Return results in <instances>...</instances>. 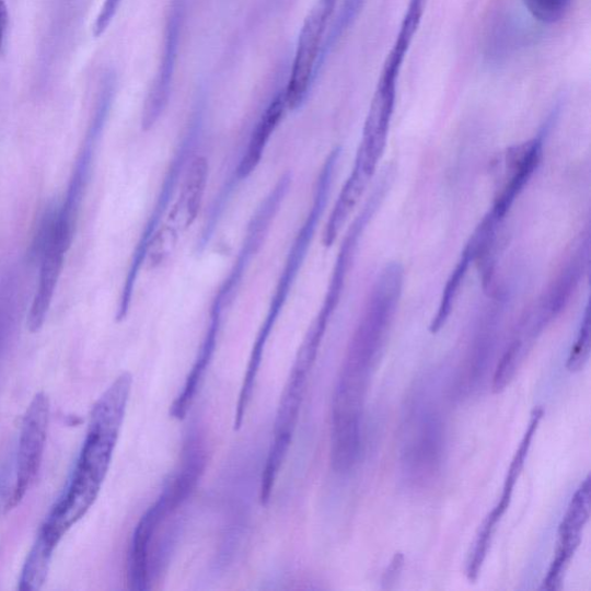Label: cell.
I'll list each match as a JSON object with an SVG mask.
<instances>
[{
  "label": "cell",
  "mask_w": 591,
  "mask_h": 591,
  "mask_svg": "<svg viewBox=\"0 0 591 591\" xmlns=\"http://www.w3.org/2000/svg\"><path fill=\"white\" fill-rule=\"evenodd\" d=\"M524 352L525 349L517 339H514L509 348L505 350L494 373V393H501L511 384L521 362L523 361Z\"/></svg>",
  "instance_id": "cell-18"
},
{
  "label": "cell",
  "mask_w": 591,
  "mask_h": 591,
  "mask_svg": "<svg viewBox=\"0 0 591 591\" xmlns=\"http://www.w3.org/2000/svg\"><path fill=\"white\" fill-rule=\"evenodd\" d=\"M590 517V477L580 485L569 502L559 525L556 556L548 568L541 590L555 591L563 587V579L569 561L581 543L582 532Z\"/></svg>",
  "instance_id": "cell-9"
},
{
  "label": "cell",
  "mask_w": 591,
  "mask_h": 591,
  "mask_svg": "<svg viewBox=\"0 0 591 591\" xmlns=\"http://www.w3.org/2000/svg\"><path fill=\"white\" fill-rule=\"evenodd\" d=\"M475 259V246L470 240L461 253V257L448 280L445 289H443L437 314L430 325V332L432 334L440 332L449 322L463 281L466 279L472 263Z\"/></svg>",
  "instance_id": "cell-16"
},
{
  "label": "cell",
  "mask_w": 591,
  "mask_h": 591,
  "mask_svg": "<svg viewBox=\"0 0 591 591\" xmlns=\"http://www.w3.org/2000/svg\"><path fill=\"white\" fill-rule=\"evenodd\" d=\"M134 376L119 374L96 401L74 471L44 525L58 538L71 530L95 503L112 466L132 393Z\"/></svg>",
  "instance_id": "cell-1"
},
{
  "label": "cell",
  "mask_w": 591,
  "mask_h": 591,
  "mask_svg": "<svg viewBox=\"0 0 591 591\" xmlns=\"http://www.w3.org/2000/svg\"><path fill=\"white\" fill-rule=\"evenodd\" d=\"M323 339L308 332L294 357L274 424L273 437L260 478L259 499L267 505L288 456L298 428L310 374Z\"/></svg>",
  "instance_id": "cell-4"
},
{
  "label": "cell",
  "mask_w": 591,
  "mask_h": 591,
  "mask_svg": "<svg viewBox=\"0 0 591 591\" xmlns=\"http://www.w3.org/2000/svg\"><path fill=\"white\" fill-rule=\"evenodd\" d=\"M331 184V179L325 177L320 178L318 183H316L313 207L311 209L304 228L302 229V231H300L298 241H296V245L292 250L293 255H291L290 253V258L285 269V273L282 274L281 281L279 282L276 298H274L273 305L269 309L267 318L258 334L256 344L255 346H253L251 352L252 356H255L257 358L264 356L270 333L274 325H276L277 318L282 309V302L286 300L294 274L299 270V267L301 265V257L306 252L313 232L315 230V225L316 223H318V220L321 219V216L323 213L329 194Z\"/></svg>",
  "instance_id": "cell-8"
},
{
  "label": "cell",
  "mask_w": 591,
  "mask_h": 591,
  "mask_svg": "<svg viewBox=\"0 0 591 591\" xmlns=\"http://www.w3.org/2000/svg\"><path fill=\"white\" fill-rule=\"evenodd\" d=\"M7 480H8V471L3 470L2 473H0V499H2Z\"/></svg>",
  "instance_id": "cell-23"
},
{
  "label": "cell",
  "mask_w": 591,
  "mask_h": 591,
  "mask_svg": "<svg viewBox=\"0 0 591 591\" xmlns=\"http://www.w3.org/2000/svg\"><path fill=\"white\" fill-rule=\"evenodd\" d=\"M208 162L202 157L196 158L187 169L181 198L171 216L184 229L192 227L198 218L208 183Z\"/></svg>",
  "instance_id": "cell-14"
},
{
  "label": "cell",
  "mask_w": 591,
  "mask_h": 591,
  "mask_svg": "<svg viewBox=\"0 0 591 591\" xmlns=\"http://www.w3.org/2000/svg\"><path fill=\"white\" fill-rule=\"evenodd\" d=\"M590 356V314L589 305H587L577 340L569 351L566 368L569 372L576 373L581 371L589 361Z\"/></svg>",
  "instance_id": "cell-20"
},
{
  "label": "cell",
  "mask_w": 591,
  "mask_h": 591,
  "mask_svg": "<svg viewBox=\"0 0 591 591\" xmlns=\"http://www.w3.org/2000/svg\"><path fill=\"white\" fill-rule=\"evenodd\" d=\"M286 109L287 104L285 95L282 94L278 95L269 104V107L257 124L256 130L253 131L247 150L239 166L237 174L241 179L248 177L256 171V167L262 161L267 142L273 132L278 128Z\"/></svg>",
  "instance_id": "cell-15"
},
{
  "label": "cell",
  "mask_w": 591,
  "mask_h": 591,
  "mask_svg": "<svg viewBox=\"0 0 591 591\" xmlns=\"http://www.w3.org/2000/svg\"><path fill=\"white\" fill-rule=\"evenodd\" d=\"M372 177L369 176L360 162L355 160L354 169L345 183L339 198H337L328 221L324 229L323 244L331 247L352 213L354 208L360 202L366 188Z\"/></svg>",
  "instance_id": "cell-13"
},
{
  "label": "cell",
  "mask_w": 591,
  "mask_h": 591,
  "mask_svg": "<svg viewBox=\"0 0 591 591\" xmlns=\"http://www.w3.org/2000/svg\"><path fill=\"white\" fill-rule=\"evenodd\" d=\"M207 464L205 441L193 432L185 441L182 464L158 499L147 509L136 525L128 558V581L131 590L151 589V560L154 542L163 525L192 497Z\"/></svg>",
  "instance_id": "cell-2"
},
{
  "label": "cell",
  "mask_w": 591,
  "mask_h": 591,
  "mask_svg": "<svg viewBox=\"0 0 591 591\" xmlns=\"http://www.w3.org/2000/svg\"><path fill=\"white\" fill-rule=\"evenodd\" d=\"M366 0H345L344 7L337 16L332 31L324 42L321 61L324 60L329 50L335 46L337 39L348 30L355 18L360 13Z\"/></svg>",
  "instance_id": "cell-21"
},
{
  "label": "cell",
  "mask_w": 591,
  "mask_h": 591,
  "mask_svg": "<svg viewBox=\"0 0 591 591\" xmlns=\"http://www.w3.org/2000/svg\"><path fill=\"white\" fill-rule=\"evenodd\" d=\"M336 0H318L305 19L291 77L285 92L287 108L294 111L305 100L312 77L321 62L325 33L333 16Z\"/></svg>",
  "instance_id": "cell-6"
},
{
  "label": "cell",
  "mask_w": 591,
  "mask_h": 591,
  "mask_svg": "<svg viewBox=\"0 0 591 591\" xmlns=\"http://www.w3.org/2000/svg\"><path fill=\"white\" fill-rule=\"evenodd\" d=\"M447 434L445 415L438 401L428 391L415 393L401 430V464L413 487L425 488L440 474Z\"/></svg>",
  "instance_id": "cell-3"
},
{
  "label": "cell",
  "mask_w": 591,
  "mask_h": 591,
  "mask_svg": "<svg viewBox=\"0 0 591 591\" xmlns=\"http://www.w3.org/2000/svg\"><path fill=\"white\" fill-rule=\"evenodd\" d=\"M50 399L37 393L21 425L16 453L15 483L7 500L5 511L14 509L33 487L44 460L50 424Z\"/></svg>",
  "instance_id": "cell-5"
},
{
  "label": "cell",
  "mask_w": 591,
  "mask_h": 591,
  "mask_svg": "<svg viewBox=\"0 0 591 591\" xmlns=\"http://www.w3.org/2000/svg\"><path fill=\"white\" fill-rule=\"evenodd\" d=\"M9 28V12L5 0H0V55H3Z\"/></svg>",
  "instance_id": "cell-22"
},
{
  "label": "cell",
  "mask_w": 591,
  "mask_h": 591,
  "mask_svg": "<svg viewBox=\"0 0 591 591\" xmlns=\"http://www.w3.org/2000/svg\"><path fill=\"white\" fill-rule=\"evenodd\" d=\"M528 12L544 25H554L563 20L573 0H522Z\"/></svg>",
  "instance_id": "cell-19"
},
{
  "label": "cell",
  "mask_w": 591,
  "mask_h": 591,
  "mask_svg": "<svg viewBox=\"0 0 591 591\" xmlns=\"http://www.w3.org/2000/svg\"><path fill=\"white\" fill-rule=\"evenodd\" d=\"M56 547L36 537L19 579L20 591H37L45 586Z\"/></svg>",
  "instance_id": "cell-17"
},
{
  "label": "cell",
  "mask_w": 591,
  "mask_h": 591,
  "mask_svg": "<svg viewBox=\"0 0 591 591\" xmlns=\"http://www.w3.org/2000/svg\"><path fill=\"white\" fill-rule=\"evenodd\" d=\"M589 234L583 235L576 248L563 264L556 279L543 293L537 308L530 321L523 324L525 328L523 341L531 344L535 337L566 309L571 302L589 263ZM526 344V343H525Z\"/></svg>",
  "instance_id": "cell-7"
},
{
  "label": "cell",
  "mask_w": 591,
  "mask_h": 591,
  "mask_svg": "<svg viewBox=\"0 0 591 591\" xmlns=\"http://www.w3.org/2000/svg\"><path fill=\"white\" fill-rule=\"evenodd\" d=\"M547 125L535 138L512 146L505 155L506 178L498 193L490 215L500 223L531 181L541 163Z\"/></svg>",
  "instance_id": "cell-10"
},
{
  "label": "cell",
  "mask_w": 591,
  "mask_h": 591,
  "mask_svg": "<svg viewBox=\"0 0 591 591\" xmlns=\"http://www.w3.org/2000/svg\"><path fill=\"white\" fill-rule=\"evenodd\" d=\"M68 251L50 241L40 243L38 285L27 316L32 333H37L46 323Z\"/></svg>",
  "instance_id": "cell-11"
},
{
  "label": "cell",
  "mask_w": 591,
  "mask_h": 591,
  "mask_svg": "<svg viewBox=\"0 0 591 591\" xmlns=\"http://www.w3.org/2000/svg\"><path fill=\"white\" fill-rule=\"evenodd\" d=\"M543 416L544 409L542 407L534 409L530 420V425H528L525 433L510 464L508 475H506L500 499L495 506L494 510L483 521L480 530L489 534H495L497 530V524L505 515V513L508 512L512 501L515 485L523 471L528 454H530V451L532 449L533 440L540 428Z\"/></svg>",
  "instance_id": "cell-12"
}]
</instances>
